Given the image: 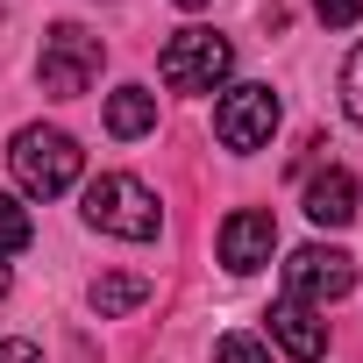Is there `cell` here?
<instances>
[{"label":"cell","instance_id":"6da1fadb","mask_svg":"<svg viewBox=\"0 0 363 363\" xmlns=\"http://www.w3.org/2000/svg\"><path fill=\"white\" fill-rule=\"evenodd\" d=\"M8 164H15V186H22L29 200H57V193H72L86 150H79L65 128H22L15 150H8Z\"/></svg>","mask_w":363,"mask_h":363},{"label":"cell","instance_id":"7a4b0ae2","mask_svg":"<svg viewBox=\"0 0 363 363\" xmlns=\"http://www.w3.org/2000/svg\"><path fill=\"white\" fill-rule=\"evenodd\" d=\"M86 221H93L100 235L150 242L164 214H157V193L143 186V178H128V171H107V178H93V186H86Z\"/></svg>","mask_w":363,"mask_h":363},{"label":"cell","instance_id":"3957f363","mask_svg":"<svg viewBox=\"0 0 363 363\" xmlns=\"http://www.w3.org/2000/svg\"><path fill=\"white\" fill-rule=\"evenodd\" d=\"M228 65H235V50H228V36H214V29H178V36L164 43V57H157V72H164L171 93H214V86L228 79Z\"/></svg>","mask_w":363,"mask_h":363},{"label":"cell","instance_id":"277c9868","mask_svg":"<svg viewBox=\"0 0 363 363\" xmlns=\"http://www.w3.org/2000/svg\"><path fill=\"white\" fill-rule=\"evenodd\" d=\"M93 72H100V36L79 29V22H57L43 36V93L50 100H79L93 86Z\"/></svg>","mask_w":363,"mask_h":363},{"label":"cell","instance_id":"5b68a950","mask_svg":"<svg viewBox=\"0 0 363 363\" xmlns=\"http://www.w3.org/2000/svg\"><path fill=\"white\" fill-rule=\"evenodd\" d=\"M214 135H221V150H235V157L264 150V143L278 135V93H271V86H235V93L214 107Z\"/></svg>","mask_w":363,"mask_h":363},{"label":"cell","instance_id":"8992f818","mask_svg":"<svg viewBox=\"0 0 363 363\" xmlns=\"http://www.w3.org/2000/svg\"><path fill=\"white\" fill-rule=\"evenodd\" d=\"M349 285H356V257H349V250L306 242V250H292V264H285V299H299V306H328V299H342Z\"/></svg>","mask_w":363,"mask_h":363},{"label":"cell","instance_id":"52a82bcc","mask_svg":"<svg viewBox=\"0 0 363 363\" xmlns=\"http://www.w3.org/2000/svg\"><path fill=\"white\" fill-rule=\"evenodd\" d=\"M271 250H278V221H271L264 207H235V214L221 221V264H228L235 278L264 271V264H271Z\"/></svg>","mask_w":363,"mask_h":363},{"label":"cell","instance_id":"ba28073f","mask_svg":"<svg viewBox=\"0 0 363 363\" xmlns=\"http://www.w3.org/2000/svg\"><path fill=\"white\" fill-rule=\"evenodd\" d=\"M271 342H278L292 363H320V356H328V328H320L313 306H299V299H278V306H271Z\"/></svg>","mask_w":363,"mask_h":363},{"label":"cell","instance_id":"9c48e42d","mask_svg":"<svg viewBox=\"0 0 363 363\" xmlns=\"http://www.w3.org/2000/svg\"><path fill=\"white\" fill-rule=\"evenodd\" d=\"M306 221L313 228H349L356 221V178L342 164H328V171L306 178Z\"/></svg>","mask_w":363,"mask_h":363},{"label":"cell","instance_id":"30bf717a","mask_svg":"<svg viewBox=\"0 0 363 363\" xmlns=\"http://www.w3.org/2000/svg\"><path fill=\"white\" fill-rule=\"evenodd\" d=\"M150 128H157V93H150V86H121V93H107V135L135 143V135H150Z\"/></svg>","mask_w":363,"mask_h":363},{"label":"cell","instance_id":"8fae6325","mask_svg":"<svg viewBox=\"0 0 363 363\" xmlns=\"http://www.w3.org/2000/svg\"><path fill=\"white\" fill-rule=\"evenodd\" d=\"M150 299V278L143 271H107V278H93V313L100 320H114V313H128V306H143Z\"/></svg>","mask_w":363,"mask_h":363},{"label":"cell","instance_id":"7c38bea8","mask_svg":"<svg viewBox=\"0 0 363 363\" xmlns=\"http://www.w3.org/2000/svg\"><path fill=\"white\" fill-rule=\"evenodd\" d=\"M29 235H36L29 207H22L15 193H0V257H15V250H29Z\"/></svg>","mask_w":363,"mask_h":363},{"label":"cell","instance_id":"4fadbf2b","mask_svg":"<svg viewBox=\"0 0 363 363\" xmlns=\"http://www.w3.org/2000/svg\"><path fill=\"white\" fill-rule=\"evenodd\" d=\"M214 363H271V349L257 335H221L214 342Z\"/></svg>","mask_w":363,"mask_h":363},{"label":"cell","instance_id":"5bb4252c","mask_svg":"<svg viewBox=\"0 0 363 363\" xmlns=\"http://www.w3.org/2000/svg\"><path fill=\"white\" fill-rule=\"evenodd\" d=\"M342 107H349V121L363 128V43H356L349 65H342Z\"/></svg>","mask_w":363,"mask_h":363},{"label":"cell","instance_id":"9a60e30c","mask_svg":"<svg viewBox=\"0 0 363 363\" xmlns=\"http://www.w3.org/2000/svg\"><path fill=\"white\" fill-rule=\"evenodd\" d=\"M313 15L328 29H349V22H363V0H313Z\"/></svg>","mask_w":363,"mask_h":363},{"label":"cell","instance_id":"2e32d148","mask_svg":"<svg viewBox=\"0 0 363 363\" xmlns=\"http://www.w3.org/2000/svg\"><path fill=\"white\" fill-rule=\"evenodd\" d=\"M0 363H43L36 342H0Z\"/></svg>","mask_w":363,"mask_h":363},{"label":"cell","instance_id":"e0dca14e","mask_svg":"<svg viewBox=\"0 0 363 363\" xmlns=\"http://www.w3.org/2000/svg\"><path fill=\"white\" fill-rule=\"evenodd\" d=\"M178 8H207V0H178Z\"/></svg>","mask_w":363,"mask_h":363},{"label":"cell","instance_id":"ac0fdd59","mask_svg":"<svg viewBox=\"0 0 363 363\" xmlns=\"http://www.w3.org/2000/svg\"><path fill=\"white\" fill-rule=\"evenodd\" d=\"M0 292H8V264H0Z\"/></svg>","mask_w":363,"mask_h":363}]
</instances>
